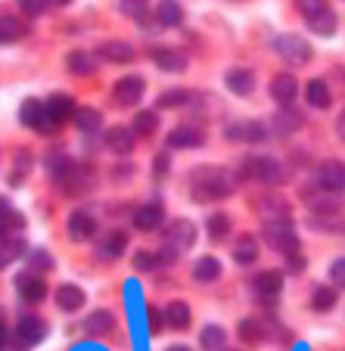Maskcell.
Masks as SVG:
<instances>
[{"label": "cell", "instance_id": "cell-12", "mask_svg": "<svg viewBox=\"0 0 345 351\" xmlns=\"http://www.w3.org/2000/svg\"><path fill=\"white\" fill-rule=\"evenodd\" d=\"M227 137L239 140V143H261L267 137V128L261 121H237L227 128Z\"/></svg>", "mask_w": 345, "mask_h": 351}, {"label": "cell", "instance_id": "cell-9", "mask_svg": "<svg viewBox=\"0 0 345 351\" xmlns=\"http://www.w3.org/2000/svg\"><path fill=\"white\" fill-rule=\"evenodd\" d=\"M143 90H146L143 78H137V75H128V78H121L119 84H115L112 97H115V103H119V106H137L140 97H143Z\"/></svg>", "mask_w": 345, "mask_h": 351}, {"label": "cell", "instance_id": "cell-8", "mask_svg": "<svg viewBox=\"0 0 345 351\" xmlns=\"http://www.w3.org/2000/svg\"><path fill=\"white\" fill-rule=\"evenodd\" d=\"M16 336H19L22 348H34V345L47 336V324L40 317H34V314H25V317L16 324Z\"/></svg>", "mask_w": 345, "mask_h": 351}, {"label": "cell", "instance_id": "cell-6", "mask_svg": "<svg viewBox=\"0 0 345 351\" xmlns=\"http://www.w3.org/2000/svg\"><path fill=\"white\" fill-rule=\"evenodd\" d=\"M302 10H305V22L314 34L330 38L336 32V13H333V7H326V3H302Z\"/></svg>", "mask_w": 345, "mask_h": 351}, {"label": "cell", "instance_id": "cell-49", "mask_svg": "<svg viewBox=\"0 0 345 351\" xmlns=\"http://www.w3.org/2000/svg\"><path fill=\"white\" fill-rule=\"evenodd\" d=\"M165 168H168V156H159L156 159V174H165Z\"/></svg>", "mask_w": 345, "mask_h": 351}, {"label": "cell", "instance_id": "cell-17", "mask_svg": "<svg viewBox=\"0 0 345 351\" xmlns=\"http://www.w3.org/2000/svg\"><path fill=\"white\" fill-rule=\"evenodd\" d=\"M302 125H305V115L292 106H280V112L274 115V121H271V128L277 134H292V131H299Z\"/></svg>", "mask_w": 345, "mask_h": 351}, {"label": "cell", "instance_id": "cell-24", "mask_svg": "<svg viewBox=\"0 0 345 351\" xmlns=\"http://www.w3.org/2000/svg\"><path fill=\"white\" fill-rule=\"evenodd\" d=\"M305 97H308V106H314V109H326V106H330V103H333V97H330V87H326L320 78L308 81V87H305Z\"/></svg>", "mask_w": 345, "mask_h": 351}, {"label": "cell", "instance_id": "cell-38", "mask_svg": "<svg viewBox=\"0 0 345 351\" xmlns=\"http://www.w3.org/2000/svg\"><path fill=\"white\" fill-rule=\"evenodd\" d=\"M227 233H230V218H227L224 212H215L212 218H209V237H212V239H224Z\"/></svg>", "mask_w": 345, "mask_h": 351}, {"label": "cell", "instance_id": "cell-32", "mask_svg": "<svg viewBox=\"0 0 345 351\" xmlns=\"http://www.w3.org/2000/svg\"><path fill=\"white\" fill-rule=\"evenodd\" d=\"M75 125H78L81 131H87V134L100 131V125H103V112H97L93 106H81V109H75Z\"/></svg>", "mask_w": 345, "mask_h": 351}, {"label": "cell", "instance_id": "cell-3", "mask_svg": "<svg viewBox=\"0 0 345 351\" xmlns=\"http://www.w3.org/2000/svg\"><path fill=\"white\" fill-rule=\"evenodd\" d=\"M239 178H246V180H261V184L277 186L280 180L286 178V174H283V168H280L277 159H265V156H249V159H243V165H239Z\"/></svg>", "mask_w": 345, "mask_h": 351}, {"label": "cell", "instance_id": "cell-13", "mask_svg": "<svg viewBox=\"0 0 345 351\" xmlns=\"http://www.w3.org/2000/svg\"><path fill=\"white\" fill-rule=\"evenodd\" d=\"M318 180H320V186H324V190L342 193L345 190V165H342V162H336V159L324 162V165H320V171H318Z\"/></svg>", "mask_w": 345, "mask_h": 351}, {"label": "cell", "instance_id": "cell-35", "mask_svg": "<svg viewBox=\"0 0 345 351\" xmlns=\"http://www.w3.org/2000/svg\"><path fill=\"white\" fill-rule=\"evenodd\" d=\"M22 34H25V28L16 16H0V44H13Z\"/></svg>", "mask_w": 345, "mask_h": 351}, {"label": "cell", "instance_id": "cell-22", "mask_svg": "<svg viewBox=\"0 0 345 351\" xmlns=\"http://www.w3.org/2000/svg\"><path fill=\"white\" fill-rule=\"evenodd\" d=\"M153 60L162 72H184L187 69V53L180 50H171V47H162V50H153Z\"/></svg>", "mask_w": 345, "mask_h": 351}, {"label": "cell", "instance_id": "cell-20", "mask_svg": "<svg viewBox=\"0 0 345 351\" xmlns=\"http://www.w3.org/2000/svg\"><path fill=\"white\" fill-rule=\"evenodd\" d=\"M134 143H137V140H134V131H131V128L115 125V128H109V131H106V146L112 149V153H119V156H121V153H131Z\"/></svg>", "mask_w": 345, "mask_h": 351}, {"label": "cell", "instance_id": "cell-45", "mask_svg": "<svg viewBox=\"0 0 345 351\" xmlns=\"http://www.w3.org/2000/svg\"><path fill=\"white\" fill-rule=\"evenodd\" d=\"M286 271H289V274H302V271H305V258H302V255H289V258H286Z\"/></svg>", "mask_w": 345, "mask_h": 351}, {"label": "cell", "instance_id": "cell-42", "mask_svg": "<svg viewBox=\"0 0 345 351\" xmlns=\"http://www.w3.org/2000/svg\"><path fill=\"white\" fill-rule=\"evenodd\" d=\"M184 103H190V93L187 90H168V93H162L159 97V106L165 109V106H184Z\"/></svg>", "mask_w": 345, "mask_h": 351}, {"label": "cell", "instance_id": "cell-47", "mask_svg": "<svg viewBox=\"0 0 345 351\" xmlns=\"http://www.w3.org/2000/svg\"><path fill=\"white\" fill-rule=\"evenodd\" d=\"M22 10H25V13H32V16H40V13H44V3H22Z\"/></svg>", "mask_w": 345, "mask_h": 351}, {"label": "cell", "instance_id": "cell-27", "mask_svg": "<svg viewBox=\"0 0 345 351\" xmlns=\"http://www.w3.org/2000/svg\"><path fill=\"white\" fill-rule=\"evenodd\" d=\"M165 324L171 326V330H187V326H190V305H187V302H171V305L165 308Z\"/></svg>", "mask_w": 345, "mask_h": 351}, {"label": "cell", "instance_id": "cell-29", "mask_svg": "<svg viewBox=\"0 0 345 351\" xmlns=\"http://www.w3.org/2000/svg\"><path fill=\"white\" fill-rule=\"evenodd\" d=\"M125 249H128V233L125 230L106 233V237H103V243H100V252L106 255V258H119Z\"/></svg>", "mask_w": 345, "mask_h": 351}, {"label": "cell", "instance_id": "cell-39", "mask_svg": "<svg viewBox=\"0 0 345 351\" xmlns=\"http://www.w3.org/2000/svg\"><path fill=\"white\" fill-rule=\"evenodd\" d=\"M159 22L162 25H180V22H184V10H180V3H162Z\"/></svg>", "mask_w": 345, "mask_h": 351}, {"label": "cell", "instance_id": "cell-48", "mask_svg": "<svg viewBox=\"0 0 345 351\" xmlns=\"http://www.w3.org/2000/svg\"><path fill=\"white\" fill-rule=\"evenodd\" d=\"M336 134H339V140H345V109L339 112V119H336Z\"/></svg>", "mask_w": 345, "mask_h": 351}, {"label": "cell", "instance_id": "cell-46", "mask_svg": "<svg viewBox=\"0 0 345 351\" xmlns=\"http://www.w3.org/2000/svg\"><path fill=\"white\" fill-rule=\"evenodd\" d=\"M146 317H150V330H153V332H159V326H162V317H159V308H153V305H146Z\"/></svg>", "mask_w": 345, "mask_h": 351}, {"label": "cell", "instance_id": "cell-11", "mask_svg": "<svg viewBox=\"0 0 345 351\" xmlns=\"http://www.w3.org/2000/svg\"><path fill=\"white\" fill-rule=\"evenodd\" d=\"M44 106H47V115H50V121H53L56 128L75 119V103H72V97H66V93H53Z\"/></svg>", "mask_w": 345, "mask_h": 351}, {"label": "cell", "instance_id": "cell-19", "mask_svg": "<svg viewBox=\"0 0 345 351\" xmlns=\"http://www.w3.org/2000/svg\"><path fill=\"white\" fill-rule=\"evenodd\" d=\"M84 302H87L84 289H81V286H75V283H66V286H60V289H56V305H60L62 311H81V308H84Z\"/></svg>", "mask_w": 345, "mask_h": 351}, {"label": "cell", "instance_id": "cell-33", "mask_svg": "<svg viewBox=\"0 0 345 351\" xmlns=\"http://www.w3.org/2000/svg\"><path fill=\"white\" fill-rule=\"evenodd\" d=\"M66 62H69V72L72 75H91L93 69H97V60H93L91 53H84V50H72Z\"/></svg>", "mask_w": 345, "mask_h": 351}, {"label": "cell", "instance_id": "cell-16", "mask_svg": "<svg viewBox=\"0 0 345 351\" xmlns=\"http://www.w3.org/2000/svg\"><path fill=\"white\" fill-rule=\"evenodd\" d=\"M66 230H69V237H72L75 243H84V239H91L93 233H97V218H93L91 212H72Z\"/></svg>", "mask_w": 345, "mask_h": 351}, {"label": "cell", "instance_id": "cell-10", "mask_svg": "<svg viewBox=\"0 0 345 351\" xmlns=\"http://www.w3.org/2000/svg\"><path fill=\"white\" fill-rule=\"evenodd\" d=\"M271 97L277 99L280 106H289L292 99H296V90H299V81H296V75H289V72H280V75H274L271 78Z\"/></svg>", "mask_w": 345, "mask_h": 351}, {"label": "cell", "instance_id": "cell-26", "mask_svg": "<svg viewBox=\"0 0 345 351\" xmlns=\"http://www.w3.org/2000/svg\"><path fill=\"white\" fill-rule=\"evenodd\" d=\"M112 326H115L112 311H93L91 317L84 320V330L91 332V336H106V332H112Z\"/></svg>", "mask_w": 345, "mask_h": 351}, {"label": "cell", "instance_id": "cell-30", "mask_svg": "<svg viewBox=\"0 0 345 351\" xmlns=\"http://www.w3.org/2000/svg\"><path fill=\"white\" fill-rule=\"evenodd\" d=\"M25 252V239L22 237H7V239H0V267H7L13 265L19 255Z\"/></svg>", "mask_w": 345, "mask_h": 351}, {"label": "cell", "instance_id": "cell-51", "mask_svg": "<svg viewBox=\"0 0 345 351\" xmlns=\"http://www.w3.org/2000/svg\"><path fill=\"white\" fill-rule=\"evenodd\" d=\"M168 351H190V348H187V345H171Z\"/></svg>", "mask_w": 345, "mask_h": 351}, {"label": "cell", "instance_id": "cell-7", "mask_svg": "<svg viewBox=\"0 0 345 351\" xmlns=\"http://www.w3.org/2000/svg\"><path fill=\"white\" fill-rule=\"evenodd\" d=\"M19 119H22V125L34 128L38 134L56 131V125L50 121V115H47V106L40 103V99H25V103H22V109H19Z\"/></svg>", "mask_w": 345, "mask_h": 351}, {"label": "cell", "instance_id": "cell-31", "mask_svg": "<svg viewBox=\"0 0 345 351\" xmlns=\"http://www.w3.org/2000/svg\"><path fill=\"white\" fill-rule=\"evenodd\" d=\"M259 258V243L252 237H239L237 245H233V261L237 265H252Z\"/></svg>", "mask_w": 345, "mask_h": 351}, {"label": "cell", "instance_id": "cell-36", "mask_svg": "<svg viewBox=\"0 0 345 351\" xmlns=\"http://www.w3.org/2000/svg\"><path fill=\"white\" fill-rule=\"evenodd\" d=\"M224 342H227V332L221 330V326H206L202 330V336H200V345L206 351H224Z\"/></svg>", "mask_w": 345, "mask_h": 351}, {"label": "cell", "instance_id": "cell-28", "mask_svg": "<svg viewBox=\"0 0 345 351\" xmlns=\"http://www.w3.org/2000/svg\"><path fill=\"white\" fill-rule=\"evenodd\" d=\"M100 56L103 60H112V62H131L134 60V47L121 44V40H106V44L100 47Z\"/></svg>", "mask_w": 345, "mask_h": 351}, {"label": "cell", "instance_id": "cell-2", "mask_svg": "<svg viewBox=\"0 0 345 351\" xmlns=\"http://www.w3.org/2000/svg\"><path fill=\"white\" fill-rule=\"evenodd\" d=\"M193 243H196V224L178 218V221H171V227L165 230V245H162V252L156 255V258H159V265H174L178 255H184Z\"/></svg>", "mask_w": 345, "mask_h": 351}, {"label": "cell", "instance_id": "cell-1", "mask_svg": "<svg viewBox=\"0 0 345 351\" xmlns=\"http://www.w3.org/2000/svg\"><path fill=\"white\" fill-rule=\"evenodd\" d=\"M190 186L196 202H218V199H227L233 193V178L224 168L202 165L196 171H190Z\"/></svg>", "mask_w": 345, "mask_h": 351}, {"label": "cell", "instance_id": "cell-52", "mask_svg": "<svg viewBox=\"0 0 345 351\" xmlns=\"http://www.w3.org/2000/svg\"><path fill=\"white\" fill-rule=\"evenodd\" d=\"M224 351H227V348H224Z\"/></svg>", "mask_w": 345, "mask_h": 351}, {"label": "cell", "instance_id": "cell-50", "mask_svg": "<svg viewBox=\"0 0 345 351\" xmlns=\"http://www.w3.org/2000/svg\"><path fill=\"white\" fill-rule=\"evenodd\" d=\"M3 342H7V324H3V317H0V348H3Z\"/></svg>", "mask_w": 345, "mask_h": 351}, {"label": "cell", "instance_id": "cell-15", "mask_svg": "<svg viewBox=\"0 0 345 351\" xmlns=\"http://www.w3.org/2000/svg\"><path fill=\"white\" fill-rule=\"evenodd\" d=\"M202 143H206V137H202L200 128H193V125H180L168 134V146L171 149H196Z\"/></svg>", "mask_w": 345, "mask_h": 351}, {"label": "cell", "instance_id": "cell-21", "mask_svg": "<svg viewBox=\"0 0 345 351\" xmlns=\"http://www.w3.org/2000/svg\"><path fill=\"white\" fill-rule=\"evenodd\" d=\"M16 283H19V292H22V298H25L28 305H38V302H44L47 283L40 277H34V274H22Z\"/></svg>", "mask_w": 345, "mask_h": 351}, {"label": "cell", "instance_id": "cell-18", "mask_svg": "<svg viewBox=\"0 0 345 351\" xmlns=\"http://www.w3.org/2000/svg\"><path fill=\"white\" fill-rule=\"evenodd\" d=\"M162 218H165V212H162L159 202H146V206H140L134 212V227L137 230H156L162 224Z\"/></svg>", "mask_w": 345, "mask_h": 351}, {"label": "cell", "instance_id": "cell-4", "mask_svg": "<svg viewBox=\"0 0 345 351\" xmlns=\"http://www.w3.org/2000/svg\"><path fill=\"white\" fill-rule=\"evenodd\" d=\"M265 243L280 255H299V237L289 221H265Z\"/></svg>", "mask_w": 345, "mask_h": 351}, {"label": "cell", "instance_id": "cell-37", "mask_svg": "<svg viewBox=\"0 0 345 351\" xmlns=\"http://www.w3.org/2000/svg\"><path fill=\"white\" fill-rule=\"evenodd\" d=\"M333 305H336V289L333 286H318L311 295V308L314 311H330Z\"/></svg>", "mask_w": 345, "mask_h": 351}, {"label": "cell", "instance_id": "cell-34", "mask_svg": "<svg viewBox=\"0 0 345 351\" xmlns=\"http://www.w3.org/2000/svg\"><path fill=\"white\" fill-rule=\"evenodd\" d=\"M134 137H150V134H156L159 131V112H150V109H146V112H137V119H134Z\"/></svg>", "mask_w": 345, "mask_h": 351}, {"label": "cell", "instance_id": "cell-5", "mask_svg": "<svg viewBox=\"0 0 345 351\" xmlns=\"http://www.w3.org/2000/svg\"><path fill=\"white\" fill-rule=\"evenodd\" d=\"M274 50L289 66H308L311 62V44L305 38H299V34H280V38H274Z\"/></svg>", "mask_w": 345, "mask_h": 351}, {"label": "cell", "instance_id": "cell-25", "mask_svg": "<svg viewBox=\"0 0 345 351\" xmlns=\"http://www.w3.org/2000/svg\"><path fill=\"white\" fill-rule=\"evenodd\" d=\"M193 277L202 280V283H212V280L221 277V261L215 255H202L196 265H193Z\"/></svg>", "mask_w": 345, "mask_h": 351}, {"label": "cell", "instance_id": "cell-44", "mask_svg": "<svg viewBox=\"0 0 345 351\" xmlns=\"http://www.w3.org/2000/svg\"><path fill=\"white\" fill-rule=\"evenodd\" d=\"M330 280H333V286L345 289V258H336L330 265Z\"/></svg>", "mask_w": 345, "mask_h": 351}, {"label": "cell", "instance_id": "cell-40", "mask_svg": "<svg viewBox=\"0 0 345 351\" xmlns=\"http://www.w3.org/2000/svg\"><path fill=\"white\" fill-rule=\"evenodd\" d=\"M261 336H265V330H261L255 320H239V339L243 342H249V345H259L261 342Z\"/></svg>", "mask_w": 345, "mask_h": 351}, {"label": "cell", "instance_id": "cell-43", "mask_svg": "<svg viewBox=\"0 0 345 351\" xmlns=\"http://www.w3.org/2000/svg\"><path fill=\"white\" fill-rule=\"evenodd\" d=\"M50 267H53V258H50L47 252H34L32 255V274L34 277H38L40 271H50Z\"/></svg>", "mask_w": 345, "mask_h": 351}, {"label": "cell", "instance_id": "cell-14", "mask_svg": "<svg viewBox=\"0 0 345 351\" xmlns=\"http://www.w3.org/2000/svg\"><path fill=\"white\" fill-rule=\"evenodd\" d=\"M255 286V295L261 298V302H271V298L280 295V289H283V274L280 271H261L259 277L252 280Z\"/></svg>", "mask_w": 345, "mask_h": 351}, {"label": "cell", "instance_id": "cell-23", "mask_svg": "<svg viewBox=\"0 0 345 351\" xmlns=\"http://www.w3.org/2000/svg\"><path fill=\"white\" fill-rule=\"evenodd\" d=\"M227 87H230L237 97H249L255 87V75L249 69H230L227 72Z\"/></svg>", "mask_w": 345, "mask_h": 351}, {"label": "cell", "instance_id": "cell-41", "mask_svg": "<svg viewBox=\"0 0 345 351\" xmlns=\"http://www.w3.org/2000/svg\"><path fill=\"white\" fill-rule=\"evenodd\" d=\"M159 267V258H156V252H146V249H140L137 255H134V271H140V274H150V271H156Z\"/></svg>", "mask_w": 345, "mask_h": 351}]
</instances>
